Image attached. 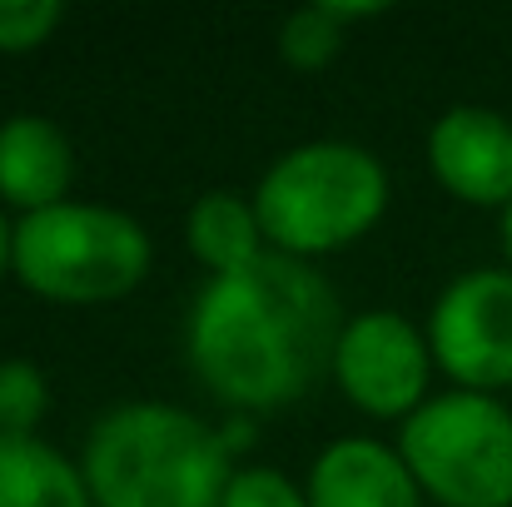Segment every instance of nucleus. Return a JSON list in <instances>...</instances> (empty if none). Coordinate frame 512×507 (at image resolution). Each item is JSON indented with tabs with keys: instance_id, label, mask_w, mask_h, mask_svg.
I'll use <instances>...</instances> for the list:
<instances>
[{
	"instance_id": "1",
	"label": "nucleus",
	"mask_w": 512,
	"mask_h": 507,
	"mask_svg": "<svg viewBox=\"0 0 512 507\" xmlns=\"http://www.w3.org/2000/svg\"><path fill=\"white\" fill-rule=\"evenodd\" d=\"M343 334L339 294L294 254L264 249L234 274H214L184 329L194 378L229 408L299 403L324 368H334Z\"/></svg>"
},
{
	"instance_id": "2",
	"label": "nucleus",
	"mask_w": 512,
	"mask_h": 507,
	"mask_svg": "<svg viewBox=\"0 0 512 507\" xmlns=\"http://www.w3.org/2000/svg\"><path fill=\"white\" fill-rule=\"evenodd\" d=\"M80 473L95 507H224L229 438L170 403L110 408L90 438Z\"/></svg>"
},
{
	"instance_id": "3",
	"label": "nucleus",
	"mask_w": 512,
	"mask_h": 507,
	"mask_svg": "<svg viewBox=\"0 0 512 507\" xmlns=\"http://www.w3.org/2000/svg\"><path fill=\"white\" fill-rule=\"evenodd\" d=\"M388 204V169L348 140H309L264 169L254 214L279 254L309 259L353 244Z\"/></svg>"
},
{
	"instance_id": "4",
	"label": "nucleus",
	"mask_w": 512,
	"mask_h": 507,
	"mask_svg": "<svg viewBox=\"0 0 512 507\" xmlns=\"http://www.w3.org/2000/svg\"><path fill=\"white\" fill-rule=\"evenodd\" d=\"M15 279L55 304H105L150 274V234L110 204L60 199L15 224Z\"/></svg>"
},
{
	"instance_id": "5",
	"label": "nucleus",
	"mask_w": 512,
	"mask_h": 507,
	"mask_svg": "<svg viewBox=\"0 0 512 507\" xmlns=\"http://www.w3.org/2000/svg\"><path fill=\"white\" fill-rule=\"evenodd\" d=\"M398 453L443 507H512V413L488 393L428 398L403 418Z\"/></svg>"
},
{
	"instance_id": "6",
	"label": "nucleus",
	"mask_w": 512,
	"mask_h": 507,
	"mask_svg": "<svg viewBox=\"0 0 512 507\" xmlns=\"http://www.w3.org/2000/svg\"><path fill=\"white\" fill-rule=\"evenodd\" d=\"M428 348L468 393L512 383V269L458 274L428 319Z\"/></svg>"
},
{
	"instance_id": "7",
	"label": "nucleus",
	"mask_w": 512,
	"mask_h": 507,
	"mask_svg": "<svg viewBox=\"0 0 512 507\" xmlns=\"http://www.w3.org/2000/svg\"><path fill=\"white\" fill-rule=\"evenodd\" d=\"M428 338L393 309H368L348 319L334 348V378L353 408L373 418H408L428 398Z\"/></svg>"
},
{
	"instance_id": "8",
	"label": "nucleus",
	"mask_w": 512,
	"mask_h": 507,
	"mask_svg": "<svg viewBox=\"0 0 512 507\" xmlns=\"http://www.w3.org/2000/svg\"><path fill=\"white\" fill-rule=\"evenodd\" d=\"M438 184L468 204H512V120L488 105H453L428 130Z\"/></svg>"
},
{
	"instance_id": "9",
	"label": "nucleus",
	"mask_w": 512,
	"mask_h": 507,
	"mask_svg": "<svg viewBox=\"0 0 512 507\" xmlns=\"http://www.w3.org/2000/svg\"><path fill=\"white\" fill-rule=\"evenodd\" d=\"M309 507H418V478L398 448L373 438H339L314 458Z\"/></svg>"
},
{
	"instance_id": "10",
	"label": "nucleus",
	"mask_w": 512,
	"mask_h": 507,
	"mask_svg": "<svg viewBox=\"0 0 512 507\" xmlns=\"http://www.w3.org/2000/svg\"><path fill=\"white\" fill-rule=\"evenodd\" d=\"M75 179V155L60 125L45 115H10L0 125V199L35 214L65 199Z\"/></svg>"
},
{
	"instance_id": "11",
	"label": "nucleus",
	"mask_w": 512,
	"mask_h": 507,
	"mask_svg": "<svg viewBox=\"0 0 512 507\" xmlns=\"http://www.w3.org/2000/svg\"><path fill=\"white\" fill-rule=\"evenodd\" d=\"M0 507H95L85 473L40 438L0 433Z\"/></svg>"
},
{
	"instance_id": "12",
	"label": "nucleus",
	"mask_w": 512,
	"mask_h": 507,
	"mask_svg": "<svg viewBox=\"0 0 512 507\" xmlns=\"http://www.w3.org/2000/svg\"><path fill=\"white\" fill-rule=\"evenodd\" d=\"M189 249L209 274H234L244 264H254L264 254V229L254 214V199L234 194V189H209L194 199L189 209Z\"/></svg>"
},
{
	"instance_id": "13",
	"label": "nucleus",
	"mask_w": 512,
	"mask_h": 507,
	"mask_svg": "<svg viewBox=\"0 0 512 507\" xmlns=\"http://www.w3.org/2000/svg\"><path fill=\"white\" fill-rule=\"evenodd\" d=\"M50 413V383L30 358H0V433L35 438L40 418Z\"/></svg>"
},
{
	"instance_id": "14",
	"label": "nucleus",
	"mask_w": 512,
	"mask_h": 507,
	"mask_svg": "<svg viewBox=\"0 0 512 507\" xmlns=\"http://www.w3.org/2000/svg\"><path fill=\"white\" fill-rule=\"evenodd\" d=\"M339 45H343V30L329 20L324 5H304V10H294V15L279 25V55H284L289 65H299V70L329 65V60L339 55Z\"/></svg>"
},
{
	"instance_id": "15",
	"label": "nucleus",
	"mask_w": 512,
	"mask_h": 507,
	"mask_svg": "<svg viewBox=\"0 0 512 507\" xmlns=\"http://www.w3.org/2000/svg\"><path fill=\"white\" fill-rule=\"evenodd\" d=\"M60 0H0V50H35L60 25Z\"/></svg>"
},
{
	"instance_id": "16",
	"label": "nucleus",
	"mask_w": 512,
	"mask_h": 507,
	"mask_svg": "<svg viewBox=\"0 0 512 507\" xmlns=\"http://www.w3.org/2000/svg\"><path fill=\"white\" fill-rule=\"evenodd\" d=\"M224 507H309V493H299L279 468H239L229 478Z\"/></svg>"
},
{
	"instance_id": "17",
	"label": "nucleus",
	"mask_w": 512,
	"mask_h": 507,
	"mask_svg": "<svg viewBox=\"0 0 512 507\" xmlns=\"http://www.w3.org/2000/svg\"><path fill=\"white\" fill-rule=\"evenodd\" d=\"M319 5H324V10H329V20H334V25H353V20H373V15H383V10H388V5H378V0H368V5H339V0H319Z\"/></svg>"
},
{
	"instance_id": "18",
	"label": "nucleus",
	"mask_w": 512,
	"mask_h": 507,
	"mask_svg": "<svg viewBox=\"0 0 512 507\" xmlns=\"http://www.w3.org/2000/svg\"><path fill=\"white\" fill-rule=\"evenodd\" d=\"M10 249H15V229H10L5 214H0V274H5V264H10Z\"/></svg>"
},
{
	"instance_id": "19",
	"label": "nucleus",
	"mask_w": 512,
	"mask_h": 507,
	"mask_svg": "<svg viewBox=\"0 0 512 507\" xmlns=\"http://www.w3.org/2000/svg\"><path fill=\"white\" fill-rule=\"evenodd\" d=\"M503 249H508V259H512V204L503 209Z\"/></svg>"
}]
</instances>
